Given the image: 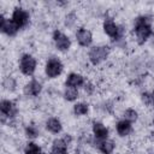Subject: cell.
Wrapping results in <instances>:
<instances>
[{
	"mask_svg": "<svg viewBox=\"0 0 154 154\" xmlns=\"http://www.w3.org/2000/svg\"><path fill=\"white\" fill-rule=\"evenodd\" d=\"M153 19L150 16L143 14L135 19L134 24V31L136 35V41L138 45H143L147 42V40L153 36V29H152Z\"/></svg>",
	"mask_w": 154,
	"mask_h": 154,
	"instance_id": "1",
	"label": "cell"
},
{
	"mask_svg": "<svg viewBox=\"0 0 154 154\" xmlns=\"http://www.w3.org/2000/svg\"><path fill=\"white\" fill-rule=\"evenodd\" d=\"M102 29L107 36H109L112 40L118 41L124 37L125 29L123 25H118L112 18H106L102 23Z\"/></svg>",
	"mask_w": 154,
	"mask_h": 154,
	"instance_id": "2",
	"label": "cell"
},
{
	"mask_svg": "<svg viewBox=\"0 0 154 154\" xmlns=\"http://www.w3.org/2000/svg\"><path fill=\"white\" fill-rule=\"evenodd\" d=\"M108 53L109 49L107 46H94L89 49L88 58L93 65H99L107 59Z\"/></svg>",
	"mask_w": 154,
	"mask_h": 154,
	"instance_id": "3",
	"label": "cell"
},
{
	"mask_svg": "<svg viewBox=\"0 0 154 154\" xmlns=\"http://www.w3.org/2000/svg\"><path fill=\"white\" fill-rule=\"evenodd\" d=\"M37 61L31 54H23L19 59V70L25 76H32L36 71Z\"/></svg>",
	"mask_w": 154,
	"mask_h": 154,
	"instance_id": "4",
	"label": "cell"
},
{
	"mask_svg": "<svg viewBox=\"0 0 154 154\" xmlns=\"http://www.w3.org/2000/svg\"><path fill=\"white\" fill-rule=\"evenodd\" d=\"M63 70H64V65H63L61 60L55 57L49 58L45 66V72L48 78H57L58 76L61 75Z\"/></svg>",
	"mask_w": 154,
	"mask_h": 154,
	"instance_id": "5",
	"label": "cell"
},
{
	"mask_svg": "<svg viewBox=\"0 0 154 154\" xmlns=\"http://www.w3.org/2000/svg\"><path fill=\"white\" fill-rule=\"evenodd\" d=\"M53 41L55 43V47L60 52H66L71 47V40L67 35L61 32L60 30H54L53 31Z\"/></svg>",
	"mask_w": 154,
	"mask_h": 154,
	"instance_id": "6",
	"label": "cell"
},
{
	"mask_svg": "<svg viewBox=\"0 0 154 154\" xmlns=\"http://www.w3.org/2000/svg\"><path fill=\"white\" fill-rule=\"evenodd\" d=\"M0 30L7 36H16L19 26L11 18H5L2 14H0Z\"/></svg>",
	"mask_w": 154,
	"mask_h": 154,
	"instance_id": "7",
	"label": "cell"
},
{
	"mask_svg": "<svg viewBox=\"0 0 154 154\" xmlns=\"http://www.w3.org/2000/svg\"><path fill=\"white\" fill-rule=\"evenodd\" d=\"M11 19L19 26V29H22L29 24V13L22 7H16L12 12Z\"/></svg>",
	"mask_w": 154,
	"mask_h": 154,
	"instance_id": "8",
	"label": "cell"
},
{
	"mask_svg": "<svg viewBox=\"0 0 154 154\" xmlns=\"http://www.w3.org/2000/svg\"><path fill=\"white\" fill-rule=\"evenodd\" d=\"M93 146L95 148H97L102 154H112L114 152V148H116V144L112 140L109 138H106V140H99V138H95L93 140Z\"/></svg>",
	"mask_w": 154,
	"mask_h": 154,
	"instance_id": "9",
	"label": "cell"
},
{
	"mask_svg": "<svg viewBox=\"0 0 154 154\" xmlns=\"http://www.w3.org/2000/svg\"><path fill=\"white\" fill-rule=\"evenodd\" d=\"M76 40L79 46L89 47L93 42V34L90 32V30H88L85 28H79L76 32Z\"/></svg>",
	"mask_w": 154,
	"mask_h": 154,
	"instance_id": "10",
	"label": "cell"
},
{
	"mask_svg": "<svg viewBox=\"0 0 154 154\" xmlns=\"http://www.w3.org/2000/svg\"><path fill=\"white\" fill-rule=\"evenodd\" d=\"M0 112L1 114L6 116L8 119L11 118H14L18 113V109H17V106L14 102H12L11 100H1L0 102Z\"/></svg>",
	"mask_w": 154,
	"mask_h": 154,
	"instance_id": "11",
	"label": "cell"
},
{
	"mask_svg": "<svg viewBox=\"0 0 154 154\" xmlns=\"http://www.w3.org/2000/svg\"><path fill=\"white\" fill-rule=\"evenodd\" d=\"M42 90V84L41 82H38L37 79L32 78L30 82H28L24 88H23V93L26 96H37Z\"/></svg>",
	"mask_w": 154,
	"mask_h": 154,
	"instance_id": "12",
	"label": "cell"
},
{
	"mask_svg": "<svg viewBox=\"0 0 154 154\" xmlns=\"http://www.w3.org/2000/svg\"><path fill=\"white\" fill-rule=\"evenodd\" d=\"M91 130H93V135L95 138H99V140L108 138V129L101 122H93Z\"/></svg>",
	"mask_w": 154,
	"mask_h": 154,
	"instance_id": "13",
	"label": "cell"
},
{
	"mask_svg": "<svg viewBox=\"0 0 154 154\" xmlns=\"http://www.w3.org/2000/svg\"><path fill=\"white\" fill-rule=\"evenodd\" d=\"M67 143L64 138H55L52 142V148L49 154H69L67 153Z\"/></svg>",
	"mask_w": 154,
	"mask_h": 154,
	"instance_id": "14",
	"label": "cell"
},
{
	"mask_svg": "<svg viewBox=\"0 0 154 154\" xmlns=\"http://www.w3.org/2000/svg\"><path fill=\"white\" fill-rule=\"evenodd\" d=\"M85 83V78L76 72H71L67 77H66V85L69 87H73V88H78V87H83V84Z\"/></svg>",
	"mask_w": 154,
	"mask_h": 154,
	"instance_id": "15",
	"label": "cell"
},
{
	"mask_svg": "<svg viewBox=\"0 0 154 154\" xmlns=\"http://www.w3.org/2000/svg\"><path fill=\"white\" fill-rule=\"evenodd\" d=\"M116 130L120 137H125V136L130 135V132L132 131V123H130L125 119H122L116 124Z\"/></svg>",
	"mask_w": 154,
	"mask_h": 154,
	"instance_id": "16",
	"label": "cell"
},
{
	"mask_svg": "<svg viewBox=\"0 0 154 154\" xmlns=\"http://www.w3.org/2000/svg\"><path fill=\"white\" fill-rule=\"evenodd\" d=\"M46 129L52 134H59L63 130V125H61V122L58 118L52 117L46 122Z\"/></svg>",
	"mask_w": 154,
	"mask_h": 154,
	"instance_id": "17",
	"label": "cell"
},
{
	"mask_svg": "<svg viewBox=\"0 0 154 154\" xmlns=\"http://www.w3.org/2000/svg\"><path fill=\"white\" fill-rule=\"evenodd\" d=\"M78 97V89L66 85L64 89V99L67 101H75Z\"/></svg>",
	"mask_w": 154,
	"mask_h": 154,
	"instance_id": "18",
	"label": "cell"
},
{
	"mask_svg": "<svg viewBox=\"0 0 154 154\" xmlns=\"http://www.w3.org/2000/svg\"><path fill=\"white\" fill-rule=\"evenodd\" d=\"M89 112V106L85 102H77L73 106V113L76 116H85Z\"/></svg>",
	"mask_w": 154,
	"mask_h": 154,
	"instance_id": "19",
	"label": "cell"
},
{
	"mask_svg": "<svg viewBox=\"0 0 154 154\" xmlns=\"http://www.w3.org/2000/svg\"><path fill=\"white\" fill-rule=\"evenodd\" d=\"M24 154H43V153L38 144H36L35 142H28V144L24 148Z\"/></svg>",
	"mask_w": 154,
	"mask_h": 154,
	"instance_id": "20",
	"label": "cell"
},
{
	"mask_svg": "<svg viewBox=\"0 0 154 154\" xmlns=\"http://www.w3.org/2000/svg\"><path fill=\"white\" fill-rule=\"evenodd\" d=\"M123 117H124L123 119H125V120H128V122H130V123H135V122L138 119V113H137V111L134 109V108H128V109H125Z\"/></svg>",
	"mask_w": 154,
	"mask_h": 154,
	"instance_id": "21",
	"label": "cell"
},
{
	"mask_svg": "<svg viewBox=\"0 0 154 154\" xmlns=\"http://www.w3.org/2000/svg\"><path fill=\"white\" fill-rule=\"evenodd\" d=\"M2 85H4V89L7 90V91H14L16 88H17V82L13 77H6L2 82Z\"/></svg>",
	"mask_w": 154,
	"mask_h": 154,
	"instance_id": "22",
	"label": "cell"
},
{
	"mask_svg": "<svg viewBox=\"0 0 154 154\" xmlns=\"http://www.w3.org/2000/svg\"><path fill=\"white\" fill-rule=\"evenodd\" d=\"M24 134H25V136H26L29 140H34V138H36V137L38 136L40 131H38L37 128L34 126V125H26L25 129H24Z\"/></svg>",
	"mask_w": 154,
	"mask_h": 154,
	"instance_id": "23",
	"label": "cell"
},
{
	"mask_svg": "<svg viewBox=\"0 0 154 154\" xmlns=\"http://www.w3.org/2000/svg\"><path fill=\"white\" fill-rule=\"evenodd\" d=\"M77 22V16L75 12H70L65 16V25L67 28H72Z\"/></svg>",
	"mask_w": 154,
	"mask_h": 154,
	"instance_id": "24",
	"label": "cell"
},
{
	"mask_svg": "<svg viewBox=\"0 0 154 154\" xmlns=\"http://www.w3.org/2000/svg\"><path fill=\"white\" fill-rule=\"evenodd\" d=\"M141 100L146 106H150L152 105V94L148 91H144L141 94Z\"/></svg>",
	"mask_w": 154,
	"mask_h": 154,
	"instance_id": "25",
	"label": "cell"
},
{
	"mask_svg": "<svg viewBox=\"0 0 154 154\" xmlns=\"http://www.w3.org/2000/svg\"><path fill=\"white\" fill-rule=\"evenodd\" d=\"M83 89H84V91L87 93V94H93L94 93V90H95V87H94V84L91 83V82H89V81H85V83L83 84Z\"/></svg>",
	"mask_w": 154,
	"mask_h": 154,
	"instance_id": "26",
	"label": "cell"
},
{
	"mask_svg": "<svg viewBox=\"0 0 154 154\" xmlns=\"http://www.w3.org/2000/svg\"><path fill=\"white\" fill-rule=\"evenodd\" d=\"M152 107H154V96L152 95V105H150Z\"/></svg>",
	"mask_w": 154,
	"mask_h": 154,
	"instance_id": "27",
	"label": "cell"
},
{
	"mask_svg": "<svg viewBox=\"0 0 154 154\" xmlns=\"http://www.w3.org/2000/svg\"><path fill=\"white\" fill-rule=\"evenodd\" d=\"M153 46H154V34H153Z\"/></svg>",
	"mask_w": 154,
	"mask_h": 154,
	"instance_id": "28",
	"label": "cell"
},
{
	"mask_svg": "<svg viewBox=\"0 0 154 154\" xmlns=\"http://www.w3.org/2000/svg\"><path fill=\"white\" fill-rule=\"evenodd\" d=\"M152 95H153V96H154V89H153V93H152Z\"/></svg>",
	"mask_w": 154,
	"mask_h": 154,
	"instance_id": "29",
	"label": "cell"
},
{
	"mask_svg": "<svg viewBox=\"0 0 154 154\" xmlns=\"http://www.w3.org/2000/svg\"><path fill=\"white\" fill-rule=\"evenodd\" d=\"M153 125H154V118H153Z\"/></svg>",
	"mask_w": 154,
	"mask_h": 154,
	"instance_id": "30",
	"label": "cell"
}]
</instances>
